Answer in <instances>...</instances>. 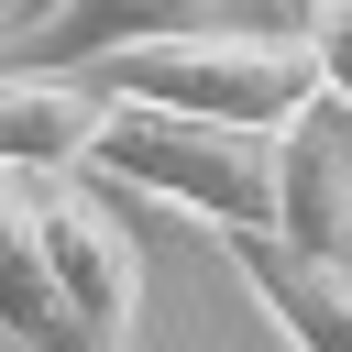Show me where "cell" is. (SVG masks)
<instances>
[{
  "label": "cell",
  "mask_w": 352,
  "mask_h": 352,
  "mask_svg": "<svg viewBox=\"0 0 352 352\" xmlns=\"http://www.w3.org/2000/svg\"><path fill=\"white\" fill-rule=\"evenodd\" d=\"M231 11H242V22H275V11H297V0H231Z\"/></svg>",
  "instance_id": "30bf717a"
},
{
  "label": "cell",
  "mask_w": 352,
  "mask_h": 352,
  "mask_svg": "<svg viewBox=\"0 0 352 352\" xmlns=\"http://www.w3.org/2000/svg\"><path fill=\"white\" fill-rule=\"evenodd\" d=\"M88 176L176 198L209 231H275V132L253 121H198V110H154V99H110Z\"/></svg>",
  "instance_id": "6da1fadb"
},
{
  "label": "cell",
  "mask_w": 352,
  "mask_h": 352,
  "mask_svg": "<svg viewBox=\"0 0 352 352\" xmlns=\"http://www.w3.org/2000/svg\"><path fill=\"white\" fill-rule=\"evenodd\" d=\"M198 22H231V0H44L33 22H11L0 66H99L121 44L198 33Z\"/></svg>",
  "instance_id": "52a82bcc"
},
{
  "label": "cell",
  "mask_w": 352,
  "mask_h": 352,
  "mask_svg": "<svg viewBox=\"0 0 352 352\" xmlns=\"http://www.w3.org/2000/svg\"><path fill=\"white\" fill-rule=\"evenodd\" d=\"M231 264L253 308L286 330V352H352V253H297L286 231H231Z\"/></svg>",
  "instance_id": "5b68a950"
},
{
  "label": "cell",
  "mask_w": 352,
  "mask_h": 352,
  "mask_svg": "<svg viewBox=\"0 0 352 352\" xmlns=\"http://www.w3.org/2000/svg\"><path fill=\"white\" fill-rule=\"evenodd\" d=\"M0 341H22V352H99V341L77 330V308H66L55 264H44L33 187H22L11 165H0Z\"/></svg>",
  "instance_id": "ba28073f"
},
{
  "label": "cell",
  "mask_w": 352,
  "mask_h": 352,
  "mask_svg": "<svg viewBox=\"0 0 352 352\" xmlns=\"http://www.w3.org/2000/svg\"><path fill=\"white\" fill-rule=\"evenodd\" d=\"M275 231L297 253H352V99L330 88L275 121Z\"/></svg>",
  "instance_id": "277c9868"
},
{
  "label": "cell",
  "mask_w": 352,
  "mask_h": 352,
  "mask_svg": "<svg viewBox=\"0 0 352 352\" xmlns=\"http://www.w3.org/2000/svg\"><path fill=\"white\" fill-rule=\"evenodd\" d=\"M33 11H44V0H11V22H33Z\"/></svg>",
  "instance_id": "8fae6325"
},
{
  "label": "cell",
  "mask_w": 352,
  "mask_h": 352,
  "mask_svg": "<svg viewBox=\"0 0 352 352\" xmlns=\"http://www.w3.org/2000/svg\"><path fill=\"white\" fill-rule=\"evenodd\" d=\"M297 33H308V55H319V88L352 99V0H297Z\"/></svg>",
  "instance_id": "9c48e42d"
},
{
  "label": "cell",
  "mask_w": 352,
  "mask_h": 352,
  "mask_svg": "<svg viewBox=\"0 0 352 352\" xmlns=\"http://www.w3.org/2000/svg\"><path fill=\"white\" fill-rule=\"evenodd\" d=\"M110 121V88L88 66H0V165L11 176H66L88 165Z\"/></svg>",
  "instance_id": "8992f818"
},
{
  "label": "cell",
  "mask_w": 352,
  "mask_h": 352,
  "mask_svg": "<svg viewBox=\"0 0 352 352\" xmlns=\"http://www.w3.org/2000/svg\"><path fill=\"white\" fill-rule=\"evenodd\" d=\"M110 99H154V110H198V121H253L275 132L308 88H319V55L308 33L286 22H198V33H154V44H121L88 66Z\"/></svg>",
  "instance_id": "7a4b0ae2"
},
{
  "label": "cell",
  "mask_w": 352,
  "mask_h": 352,
  "mask_svg": "<svg viewBox=\"0 0 352 352\" xmlns=\"http://www.w3.org/2000/svg\"><path fill=\"white\" fill-rule=\"evenodd\" d=\"M22 187H33V231H44V264H55L66 308H77V330L99 352H132V330H143V253H132V231L110 220L99 187H77V165L66 176H22Z\"/></svg>",
  "instance_id": "3957f363"
}]
</instances>
